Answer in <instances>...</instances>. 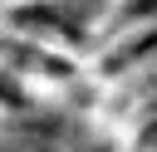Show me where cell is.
<instances>
[{
  "label": "cell",
  "mask_w": 157,
  "mask_h": 152,
  "mask_svg": "<svg viewBox=\"0 0 157 152\" xmlns=\"http://www.w3.org/2000/svg\"><path fill=\"white\" fill-rule=\"evenodd\" d=\"M0 69L20 74V78H49V83H78V69L74 59L54 54L49 44L39 39H25V34H0Z\"/></svg>",
  "instance_id": "cell-1"
}]
</instances>
